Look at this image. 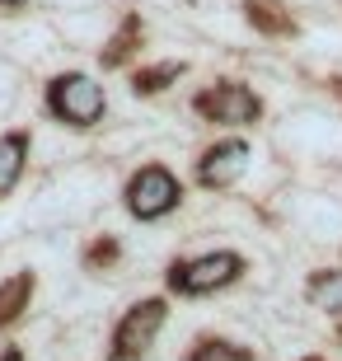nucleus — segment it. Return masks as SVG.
Segmentation results:
<instances>
[{"mask_svg": "<svg viewBox=\"0 0 342 361\" xmlns=\"http://www.w3.org/2000/svg\"><path fill=\"white\" fill-rule=\"evenodd\" d=\"M305 300L333 319H342V268H319L305 277Z\"/></svg>", "mask_w": 342, "mask_h": 361, "instance_id": "obj_9", "label": "nucleus"}, {"mask_svg": "<svg viewBox=\"0 0 342 361\" xmlns=\"http://www.w3.org/2000/svg\"><path fill=\"white\" fill-rule=\"evenodd\" d=\"M0 361H24V352H19V348H5V352H0Z\"/></svg>", "mask_w": 342, "mask_h": 361, "instance_id": "obj_15", "label": "nucleus"}, {"mask_svg": "<svg viewBox=\"0 0 342 361\" xmlns=\"http://www.w3.org/2000/svg\"><path fill=\"white\" fill-rule=\"evenodd\" d=\"M249 141L244 136H225V141H216V146L202 150V160L193 164V178H197L202 188H211V192H221V188H235L239 178H244V169H249Z\"/></svg>", "mask_w": 342, "mask_h": 361, "instance_id": "obj_6", "label": "nucleus"}, {"mask_svg": "<svg viewBox=\"0 0 342 361\" xmlns=\"http://www.w3.org/2000/svg\"><path fill=\"white\" fill-rule=\"evenodd\" d=\"M28 132H0V202L10 197L28 169Z\"/></svg>", "mask_w": 342, "mask_h": 361, "instance_id": "obj_7", "label": "nucleus"}, {"mask_svg": "<svg viewBox=\"0 0 342 361\" xmlns=\"http://www.w3.org/2000/svg\"><path fill=\"white\" fill-rule=\"evenodd\" d=\"M183 361H253V348H244V343H230V338H197L193 348L183 352Z\"/></svg>", "mask_w": 342, "mask_h": 361, "instance_id": "obj_11", "label": "nucleus"}, {"mask_svg": "<svg viewBox=\"0 0 342 361\" xmlns=\"http://www.w3.org/2000/svg\"><path fill=\"white\" fill-rule=\"evenodd\" d=\"M249 268V258L239 254V249H207V254H193V258H178L169 263V291L173 295H216L225 286H235Z\"/></svg>", "mask_w": 342, "mask_h": 361, "instance_id": "obj_2", "label": "nucleus"}, {"mask_svg": "<svg viewBox=\"0 0 342 361\" xmlns=\"http://www.w3.org/2000/svg\"><path fill=\"white\" fill-rule=\"evenodd\" d=\"M118 258H122V240H118V235H99V240L85 249V268L104 272V268H113Z\"/></svg>", "mask_w": 342, "mask_h": 361, "instance_id": "obj_13", "label": "nucleus"}, {"mask_svg": "<svg viewBox=\"0 0 342 361\" xmlns=\"http://www.w3.org/2000/svg\"><path fill=\"white\" fill-rule=\"evenodd\" d=\"M244 19H249L258 33H267V38H295V33H300V24L286 14L281 0H244Z\"/></svg>", "mask_w": 342, "mask_h": 361, "instance_id": "obj_8", "label": "nucleus"}, {"mask_svg": "<svg viewBox=\"0 0 342 361\" xmlns=\"http://www.w3.org/2000/svg\"><path fill=\"white\" fill-rule=\"evenodd\" d=\"M122 202H127V212L136 221H159V216L178 212V202H183V183L173 174L169 164H141L127 188H122Z\"/></svg>", "mask_w": 342, "mask_h": 361, "instance_id": "obj_4", "label": "nucleus"}, {"mask_svg": "<svg viewBox=\"0 0 342 361\" xmlns=\"http://www.w3.org/2000/svg\"><path fill=\"white\" fill-rule=\"evenodd\" d=\"M169 329V300L164 295H141L132 310H122L108 338V361H145L159 334Z\"/></svg>", "mask_w": 342, "mask_h": 361, "instance_id": "obj_3", "label": "nucleus"}, {"mask_svg": "<svg viewBox=\"0 0 342 361\" xmlns=\"http://www.w3.org/2000/svg\"><path fill=\"white\" fill-rule=\"evenodd\" d=\"M33 286H38V277H33L28 268H24V272H10V277L0 281V334H5V329H10V324L28 310V300H33Z\"/></svg>", "mask_w": 342, "mask_h": 361, "instance_id": "obj_10", "label": "nucleus"}, {"mask_svg": "<svg viewBox=\"0 0 342 361\" xmlns=\"http://www.w3.org/2000/svg\"><path fill=\"white\" fill-rule=\"evenodd\" d=\"M338 94H342V80H338Z\"/></svg>", "mask_w": 342, "mask_h": 361, "instance_id": "obj_18", "label": "nucleus"}, {"mask_svg": "<svg viewBox=\"0 0 342 361\" xmlns=\"http://www.w3.org/2000/svg\"><path fill=\"white\" fill-rule=\"evenodd\" d=\"M183 75V61H164V66H145L132 75V90L136 94H159V90H169L173 80Z\"/></svg>", "mask_w": 342, "mask_h": 361, "instance_id": "obj_12", "label": "nucleus"}, {"mask_svg": "<svg viewBox=\"0 0 342 361\" xmlns=\"http://www.w3.org/2000/svg\"><path fill=\"white\" fill-rule=\"evenodd\" d=\"M0 5H5V10H19V5H28V0H0Z\"/></svg>", "mask_w": 342, "mask_h": 361, "instance_id": "obj_16", "label": "nucleus"}, {"mask_svg": "<svg viewBox=\"0 0 342 361\" xmlns=\"http://www.w3.org/2000/svg\"><path fill=\"white\" fill-rule=\"evenodd\" d=\"M193 113L207 118L211 127H253L263 118V99L244 80H216L193 99Z\"/></svg>", "mask_w": 342, "mask_h": 361, "instance_id": "obj_5", "label": "nucleus"}, {"mask_svg": "<svg viewBox=\"0 0 342 361\" xmlns=\"http://www.w3.org/2000/svg\"><path fill=\"white\" fill-rule=\"evenodd\" d=\"M300 361H329V357H300Z\"/></svg>", "mask_w": 342, "mask_h": 361, "instance_id": "obj_17", "label": "nucleus"}, {"mask_svg": "<svg viewBox=\"0 0 342 361\" xmlns=\"http://www.w3.org/2000/svg\"><path fill=\"white\" fill-rule=\"evenodd\" d=\"M42 108H47V118H56L61 127H99L108 113V94L99 80L90 75H80V71H66V75H52L47 90H42Z\"/></svg>", "mask_w": 342, "mask_h": 361, "instance_id": "obj_1", "label": "nucleus"}, {"mask_svg": "<svg viewBox=\"0 0 342 361\" xmlns=\"http://www.w3.org/2000/svg\"><path fill=\"white\" fill-rule=\"evenodd\" d=\"M132 52H136V42H132V38H122V33H118V38L108 42V52H104V66H122V61H127Z\"/></svg>", "mask_w": 342, "mask_h": 361, "instance_id": "obj_14", "label": "nucleus"}]
</instances>
